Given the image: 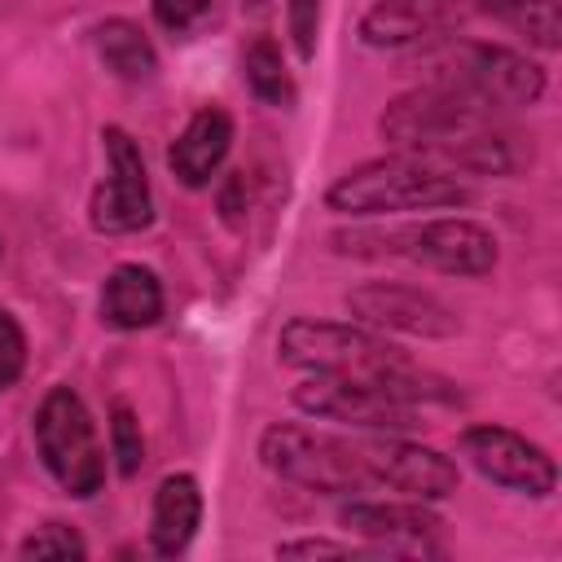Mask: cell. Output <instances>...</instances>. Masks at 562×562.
<instances>
[{
    "mask_svg": "<svg viewBox=\"0 0 562 562\" xmlns=\"http://www.w3.org/2000/svg\"><path fill=\"white\" fill-rule=\"evenodd\" d=\"M378 132L395 154L430 162L448 176H514L518 171V149H514V132L505 127V119L435 83L400 92L382 110Z\"/></svg>",
    "mask_w": 562,
    "mask_h": 562,
    "instance_id": "cell-1",
    "label": "cell"
},
{
    "mask_svg": "<svg viewBox=\"0 0 562 562\" xmlns=\"http://www.w3.org/2000/svg\"><path fill=\"white\" fill-rule=\"evenodd\" d=\"M277 360L303 373H338L382 386L386 395L417 404H461V391L417 364L404 347L386 342V334L356 325V321H316V316H290L277 334Z\"/></svg>",
    "mask_w": 562,
    "mask_h": 562,
    "instance_id": "cell-2",
    "label": "cell"
},
{
    "mask_svg": "<svg viewBox=\"0 0 562 562\" xmlns=\"http://www.w3.org/2000/svg\"><path fill=\"white\" fill-rule=\"evenodd\" d=\"M474 189L461 176H448L430 162H417L408 154H382L369 162H356L325 189V206L334 215L378 220V215H408V211H452L470 206Z\"/></svg>",
    "mask_w": 562,
    "mask_h": 562,
    "instance_id": "cell-3",
    "label": "cell"
},
{
    "mask_svg": "<svg viewBox=\"0 0 562 562\" xmlns=\"http://www.w3.org/2000/svg\"><path fill=\"white\" fill-rule=\"evenodd\" d=\"M329 246L338 255H391L422 263L443 277H487L501 259V246L492 228L465 215H435L422 224H400V228H356V233H334Z\"/></svg>",
    "mask_w": 562,
    "mask_h": 562,
    "instance_id": "cell-4",
    "label": "cell"
},
{
    "mask_svg": "<svg viewBox=\"0 0 562 562\" xmlns=\"http://www.w3.org/2000/svg\"><path fill=\"white\" fill-rule=\"evenodd\" d=\"M259 461L272 479L316 496H360L373 487L360 439H342L303 422H272L259 435Z\"/></svg>",
    "mask_w": 562,
    "mask_h": 562,
    "instance_id": "cell-5",
    "label": "cell"
},
{
    "mask_svg": "<svg viewBox=\"0 0 562 562\" xmlns=\"http://www.w3.org/2000/svg\"><path fill=\"white\" fill-rule=\"evenodd\" d=\"M426 66H430L435 88L470 97L496 114L518 110V105H536L544 97V83H549L540 61H531L518 48L483 44V40H452L439 53H430Z\"/></svg>",
    "mask_w": 562,
    "mask_h": 562,
    "instance_id": "cell-6",
    "label": "cell"
},
{
    "mask_svg": "<svg viewBox=\"0 0 562 562\" xmlns=\"http://www.w3.org/2000/svg\"><path fill=\"white\" fill-rule=\"evenodd\" d=\"M31 435H35V452H40L44 470L53 474V483L66 496L88 501L105 487V448H101L97 422L75 386L44 391V400L31 417Z\"/></svg>",
    "mask_w": 562,
    "mask_h": 562,
    "instance_id": "cell-7",
    "label": "cell"
},
{
    "mask_svg": "<svg viewBox=\"0 0 562 562\" xmlns=\"http://www.w3.org/2000/svg\"><path fill=\"white\" fill-rule=\"evenodd\" d=\"M101 149H105V180L92 189L88 202V224L101 237H127L154 224V189L145 171V154L132 140L127 127L110 123L101 127Z\"/></svg>",
    "mask_w": 562,
    "mask_h": 562,
    "instance_id": "cell-8",
    "label": "cell"
},
{
    "mask_svg": "<svg viewBox=\"0 0 562 562\" xmlns=\"http://www.w3.org/2000/svg\"><path fill=\"white\" fill-rule=\"evenodd\" d=\"M294 408L316 417V422H338V426H351V430H364V435H382V430H413L417 426V413L386 395L382 386L373 382H360V378H338V373H307L299 386H294Z\"/></svg>",
    "mask_w": 562,
    "mask_h": 562,
    "instance_id": "cell-9",
    "label": "cell"
},
{
    "mask_svg": "<svg viewBox=\"0 0 562 562\" xmlns=\"http://www.w3.org/2000/svg\"><path fill=\"white\" fill-rule=\"evenodd\" d=\"M461 452H465V461H470L487 483H496V487H505V492H514V496L544 501V496H553V487H558V465H553V457H549L536 439H527V435H518V430H509V426H501V422L465 426V430H461Z\"/></svg>",
    "mask_w": 562,
    "mask_h": 562,
    "instance_id": "cell-10",
    "label": "cell"
},
{
    "mask_svg": "<svg viewBox=\"0 0 562 562\" xmlns=\"http://www.w3.org/2000/svg\"><path fill=\"white\" fill-rule=\"evenodd\" d=\"M342 307L356 325H369L378 334H408V338H452L461 329L457 312L435 299L422 285L404 281H364L342 294Z\"/></svg>",
    "mask_w": 562,
    "mask_h": 562,
    "instance_id": "cell-11",
    "label": "cell"
},
{
    "mask_svg": "<svg viewBox=\"0 0 562 562\" xmlns=\"http://www.w3.org/2000/svg\"><path fill=\"white\" fill-rule=\"evenodd\" d=\"M364 448V461H369V474L373 483L408 496V501H443L461 487V470L457 461H448L443 452L426 448V443H413L395 430H382V435H369L360 439Z\"/></svg>",
    "mask_w": 562,
    "mask_h": 562,
    "instance_id": "cell-12",
    "label": "cell"
},
{
    "mask_svg": "<svg viewBox=\"0 0 562 562\" xmlns=\"http://www.w3.org/2000/svg\"><path fill=\"white\" fill-rule=\"evenodd\" d=\"M338 527L364 536L382 553H443L439 549L443 518L435 509H426V501H408V496L404 501H360V496H347V505L338 509Z\"/></svg>",
    "mask_w": 562,
    "mask_h": 562,
    "instance_id": "cell-13",
    "label": "cell"
},
{
    "mask_svg": "<svg viewBox=\"0 0 562 562\" xmlns=\"http://www.w3.org/2000/svg\"><path fill=\"white\" fill-rule=\"evenodd\" d=\"M470 13V0H373L360 18V40L369 48H404L452 31Z\"/></svg>",
    "mask_w": 562,
    "mask_h": 562,
    "instance_id": "cell-14",
    "label": "cell"
},
{
    "mask_svg": "<svg viewBox=\"0 0 562 562\" xmlns=\"http://www.w3.org/2000/svg\"><path fill=\"white\" fill-rule=\"evenodd\" d=\"M233 149V114L224 105H202L180 136L167 145V167L184 189H206Z\"/></svg>",
    "mask_w": 562,
    "mask_h": 562,
    "instance_id": "cell-15",
    "label": "cell"
},
{
    "mask_svg": "<svg viewBox=\"0 0 562 562\" xmlns=\"http://www.w3.org/2000/svg\"><path fill=\"white\" fill-rule=\"evenodd\" d=\"M202 527V487L193 474L176 470L154 487L149 505V549L158 558H180Z\"/></svg>",
    "mask_w": 562,
    "mask_h": 562,
    "instance_id": "cell-16",
    "label": "cell"
},
{
    "mask_svg": "<svg viewBox=\"0 0 562 562\" xmlns=\"http://www.w3.org/2000/svg\"><path fill=\"white\" fill-rule=\"evenodd\" d=\"M101 321L119 334H136L162 321V281L145 263H119L110 268L101 285Z\"/></svg>",
    "mask_w": 562,
    "mask_h": 562,
    "instance_id": "cell-17",
    "label": "cell"
},
{
    "mask_svg": "<svg viewBox=\"0 0 562 562\" xmlns=\"http://www.w3.org/2000/svg\"><path fill=\"white\" fill-rule=\"evenodd\" d=\"M92 48L101 66L123 83H149L158 75V53L132 18H105L92 26Z\"/></svg>",
    "mask_w": 562,
    "mask_h": 562,
    "instance_id": "cell-18",
    "label": "cell"
},
{
    "mask_svg": "<svg viewBox=\"0 0 562 562\" xmlns=\"http://www.w3.org/2000/svg\"><path fill=\"white\" fill-rule=\"evenodd\" d=\"M470 9L522 35L540 53L562 48V0H470Z\"/></svg>",
    "mask_w": 562,
    "mask_h": 562,
    "instance_id": "cell-19",
    "label": "cell"
},
{
    "mask_svg": "<svg viewBox=\"0 0 562 562\" xmlns=\"http://www.w3.org/2000/svg\"><path fill=\"white\" fill-rule=\"evenodd\" d=\"M241 79H246V88H250V97H255L259 105L294 110V101H299L294 75H290V66H285L277 40H268V35H259V40L246 44V53H241Z\"/></svg>",
    "mask_w": 562,
    "mask_h": 562,
    "instance_id": "cell-20",
    "label": "cell"
},
{
    "mask_svg": "<svg viewBox=\"0 0 562 562\" xmlns=\"http://www.w3.org/2000/svg\"><path fill=\"white\" fill-rule=\"evenodd\" d=\"M110 457H114L123 479H132L145 465V430H140V422L127 404L110 408Z\"/></svg>",
    "mask_w": 562,
    "mask_h": 562,
    "instance_id": "cell-21",
    "label": "cell"
},
{
    "mask_svg": "<svg viewBox=\"0 0 562 562\" xmlns=\"http://www.w3.org/2000/svg\"><path fill=\"white\" fill-rule=\"evenodd\" d=\"M18 558H88V544L70 522H40L18 544Z\"/></svg>",
    "mask_w": 562,
    "mask_h": 562,
    "instance_id": "cell-22",
    "label": "cell"
},
{
    "mask_svg": "<svg viewBox=\"0 0 562 562\" xmlns=\"http://www.w3.org/2000/svg\"><path fill=\"white\" fill-rule=\"evenodd\" d=\"M285 26L294 40V53L303 61H312L316 40H321V0H285Z\"/></svg>",
    "mask_w": 562,
    "mask_h": 562,
    "instance_id": "cell-23",
    "label": "cell"
},
{
    "mask_svg": "<svg viewBox=\"0 0 562 562\" xmlns=\"http://www.w3.org/2000/svg\"><path fill=\"white\" fill-rule=\"evenodd\" d=\"M22 369H26V334L18 316L0 307V395L22 378Z\"/></svg>",
    "mask_w": 562,
    "mask_h": 562,
    "instance_id": "cell-24",
    "label": "cell"
},
{
    "mask_svg": "<svg viewBox=\"0 0 562 562\" xmlns=\"http://www.w3.org/2000/svg\"><path fill=\"white\" fill-rule=\"evenodd\" d=\"M211 4H215V0H149L154 22H158L162 31H171V35H189V31L211 13Z\"/></svg>",
    "mask_w": 562,
    "mask_h": 562,
    "instance_id": "cell-25",
    "label": "cell"
},
{
    "mask_svg": "<svg viewBox=\"0 0 562 562\" xmlns=\"http://www.w3.org/2000/svg\"><path fill=\"white\" fill-rule=\"evenodd\" d=\"M364 549L342 544V540H281L277 558H360Z\"/></svg>",
    "mask_w": 562,
    "mask_h": 562,
    "instance_id": "cell-26",
    "label": "cell"
},
{
    "mask_svg": "<svg viewBox=\"0 0 562 562\" xmlns=\"http://www.w3.org/2000/svg\"><path fill=\"white\" fill-rule=\"evenodd\" d=\"M0 255H4V241H0Z\"/></svg>",
    "mask_w": 562,
    "mask_h": 562,
    "instance_id": "cell-27",
    "label": "cell"
}]
</instances>
